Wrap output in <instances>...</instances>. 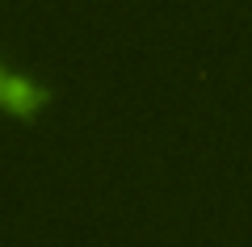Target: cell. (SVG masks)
Returning <instances> with one entry per match:
<instances>
[{
	"mask_svg": "<svg viewBox=\"0 0 252 247\" xmlns=\"http://www.w3.org/2000/svg\"><path fill=\"white\" fill-rule=\"evenodd\" d=\"M0 97L9 101L13 109H30V105H34V101H42V92H38L34 84H30V80L13 76V80H4V84H0Z\"/></svg>",
	"mask_w": 252,
	"mask_h": 247,
	"instance_id": "6da1fadb",
	"label": "cell"
},
{
	"mask_svg": "<svg viewBox=\"0 0 252 247\" xmlns=\"http://www.w3.org/2000/svg\"><path fill=\"white\" fill-rule=\"evenodd\" d=\"M0 84H4V76H0Z\"/></svg>",
	"mask_w": 252,
	"mask_h": 247,
	"instance_id": "7a4b0ae2",
	"label": "cell"
}]
</instances>
